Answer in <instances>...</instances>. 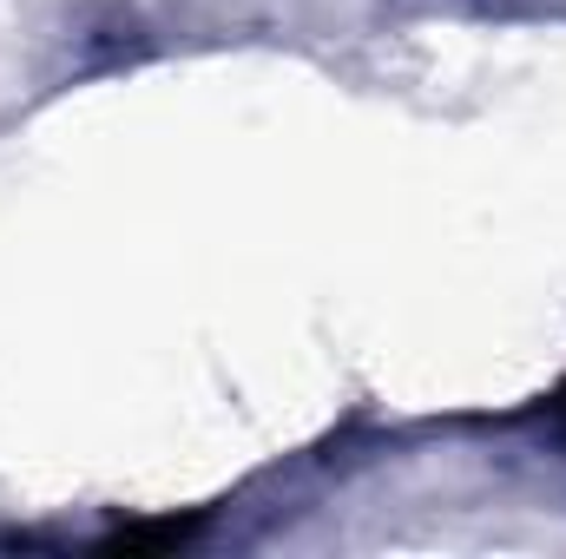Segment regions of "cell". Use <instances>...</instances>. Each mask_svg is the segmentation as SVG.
Masks as SVG:
<instances>
[{
  "mask_svg": "<svg viewBox=\"0 0 566 559\" xmlns=\"http://www.w3.org/2000/svg\"><path fill=\"white\" fill-rule=\"evenodd\" d=\"M547 415H554V434H560V441H566V389H560V395H554V409H547Z\"/></svg>",
  "mask_w": 566,
  "mask_h": 559,
  "instance_id": "cell-1",
  "label": "cell"
}]
</instances>
